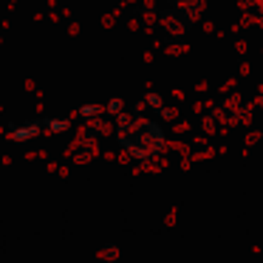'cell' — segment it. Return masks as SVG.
Instances as JSON below:
<instances>
[{
  "label": "cell",
  "mask_w": 263,
  "mask_h": 263,
  "mask_svg": "<svg viewBox=\"0 0 263 263\" xmlns=\"http://www.w3.org/2000/svg\"><path fill=\"white\" fill-rule=\"evenodd\" d=\"M40 125L43 122H26V125H12L9 127V136L14 139V142H29L34 133H40Z\"/></svg>",
  "instance_id": "1"
}]
</instances>
